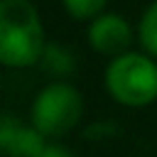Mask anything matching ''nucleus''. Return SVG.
<instances>
[{
  "label": "nucleus",
  "mask_w": 157,
  "mask_h": 157,
  "mask_svg": "<svg viewBox=\"0 0 157 157\" xmlns=\"http://www.w3.org/2000/svg\"><path fill=\"white\" fill-rule=\"evenodd\" d=\"M47 39L32 0H0V64L29 69L42 61Z\"/></svg>",
  "instance_id": "obj_1"
},
{
  "label": "nucleus",
  "mask_w": 157,
  "mask_h": 157,
  "mask_svg": "<svg viewBox=\"0 0 157 157\" xmlns=\"http://www.w3.org/2000/svg\"><path fill=\"white\" fill-rule=\"evenodd\" d=\"M108 96L125 108H145L157 101V59L147 52H125L105 66Z\"/></svg>",
  "instance_id": "obj_2"
},
{
  "label": "nucleus",
  "mask_w": 157,
  "mask_h": 157,
  "mask_svg": "<svg viewBox=\"0 0 157 157\" xmlns=\"http://www.w3.org/2000/svg\"><path fill=\"white\" fill-rule=\"evenodd\" d=\"M83 115V96L69 81H49L29 105V123L44 137L71 132Z\"/></svg>",
  "instance_id": "obj_3"
},
{
  "label": "nucleus",
  "mask_w": 157,
  "mask_h": 157,
  "mask_svg": "<svg viewBox=\"0 0 157 157\" xmlns=\"http://www.w3.org/2000/svg\"><path fill=\"white\" fill-rule=\"evenodd\" d=\"M86 39L93 52L113 59V56L130 52V44L135 39V29L128 22V17H123L118 12H103L88 22Z\"/></svg>",
  "instance_id": "obj_4"
},
{
  "label": "nucleus",
  "mask_w": 157,
  "mask_h": 157,
  "mask_svg": "<svg viewBox=\"0 0 157 157\" xmlns=\"http://www.w3.org/2000/svg\"><path fill=\"white\" fill-rule=\"evenodd\" d=\"M47 145V137L32 123L25 125L10 113L0 118V147L5 157H39Z\"/></svg>",
  "instance_id": "obj_5"
},
{
  "label": "nucleus",
  "mask_w": 157,
  "mask_h": 157,
  "mask_svg": "<svg viewBox=\"0 0 157 157\" xmlns=\"http://www.w3.org/2000/svg\"><path fill=\"white\" fill-rule=\"evenodd\" d=\"M39 66H42L49 76H54V81H66V78L74 74V69H76V56H74L64 44L47 42Z\"/></svg>",
  "instance_id": "obj_6"
},
{
  "label": "nucleus",
  "mask_w": 157,
  "mask_h": 157,
  "mask_svg": "<svg viewBox=\"0 0 157 157\" xmlns=\"http://www.w3.org/2000/svg\"><path fill=\"white\" fill-rule=\"evenodd\" d=\"M137 39L142 44V52H147L150 56L157 59V0H152L145 7V12L137 22Z\"/></svg>",
  "instance_id": "obj_7"
},
{
  "label": "nucleus",
  "mask_w": 157,
  "mask_h": 157,
  "mask_svg": "<svg viewBox=\"0 0 157 157\" xmlns=\"http://www.w3.org/2000/svg\"><path fill=\"white\" fill-rule=\"evenodd\" d=\"M66 15L71 20H78V22H91L96 20L98 15H103L108 0H61Z\"/></svg>",
  "instance_id": "obj_8"
},
{
  "label": "nucleus",
  "mask_w": 157,
  "mask_h": 157,
  "mask_svg": "<svg viewBox=\"0 0 157 157\" xmlns=\"http://www.w3.org/2000/svg\"><path fill=\"white\" fill-rule=\"evenodd\" d=\"M39 157H74V155H71L69 147H64V145H59V142H49Z\"/></svg>",
  "instance_id": "obj_9"
}]
</instances>
